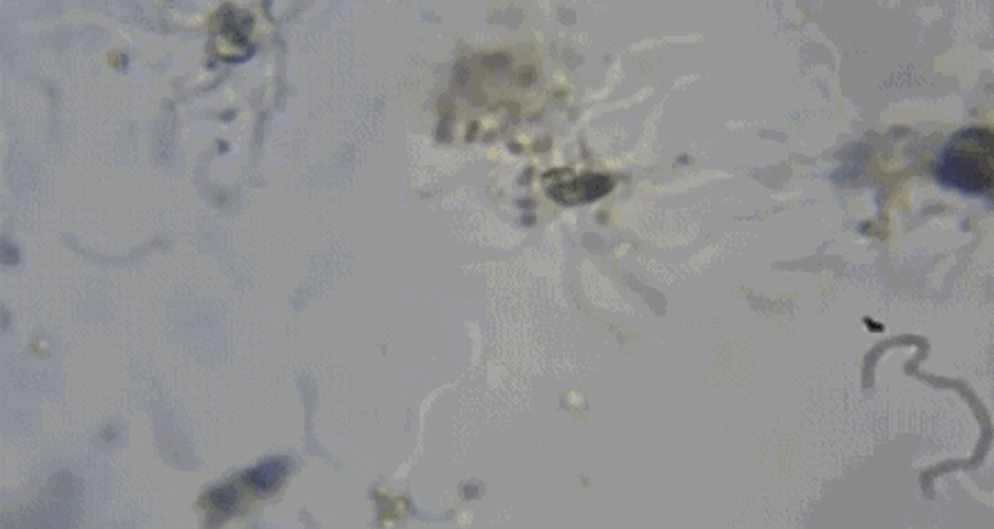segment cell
<instances>
[{"label":"cell","mask_w":994,"mask_h":529,"mask_svg":"<svg viewBox=\"0 0 994 529\" xmlns=\"http://www.w3.org/2000/svg\"><path fill=\"white\" fill-rule=\"evenodd\" d=\"M546 186L554 201H559L563 206H579L586 204V201H595L599 197L608 195V192L613 190V179L604 175H583V177L570 175V179H552L548 175Z\"/></svg>","instance_id":"obj_2"},{"label":"cell","mask_w":994,"mask_h":529,"mask_svg":"<svg viewBox=\"0 0 994 529\" xmlns=\"http://www.w3.org/2000/svg\"><path fill=\"white\" fill-rule=\"evenodd\" d=\"M286 458H273L269 463H262L260 467H255L251 471H246V483L251 485L255 492H273V489L282 483V476L286 471Z\"/></svg>","instance_id":"obj_3"},{"label":"cell","mask_w":994,"mask_h":529,"mask_svg":"<svg viewBox=\"0 0 994 529\" xmlns=\"http://www.w3.org/2000/svg\"><path fill=\"white\" fill-rule=\"evenodd\" d=\"M210 503H213V507L219 509V512H233L237 503H240V494H237V489L233 485L217 487L210 492Z\"/></svg>","instance_id":"obj_4"},{"label":"cell","mask_w":994,"mask_h":529,"mask_svg":"<svg viewBox=\"0 0 994 529\" xmlns=\"http://www.w3.org/2000/svg\"><path fill=\"white\" fill-rule=\"evenodd\" d=\"M934 175L963 195H986L994 184V134L988 128L954 132L941 150Z\"/></svg>","instance_id":"obj_1"}]
</instances>
